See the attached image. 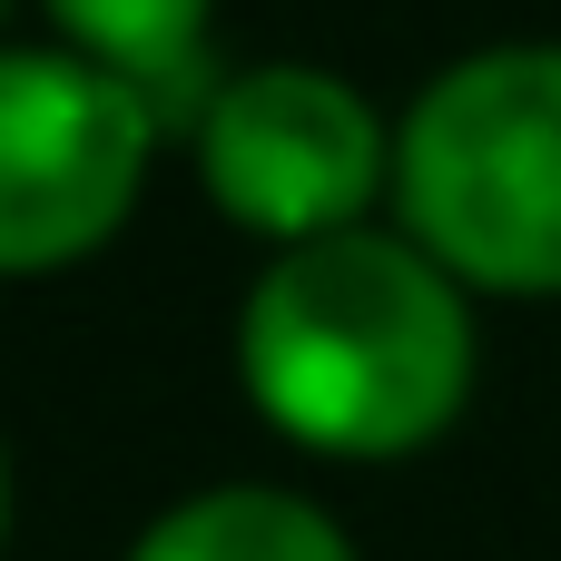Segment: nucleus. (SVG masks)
I'll list each match as a JSON object with an SVG mask.
<instances>
[{
    "label": "nucleus",
    "mask_w": 561,
    "mask_h": 561,
    "mask_svg": "<svg viewBox=\"0 0 561 561\" xmlns=\"http://www.w3.org/2000/svg\"><path fill=\"white\" fill-rule=\"evenodd\" d=\"M394 197L434 266L503 296H561V49L454 59L394 128Z\"/></svg>",
    "instance_id": "obj_2"
},
{
    "label": "nucleus",
    "mask_w": 561,
    "mask_h": 561,
    "mask_svg": "<svg viewBox=\"0 0 561 561\" xmlns=\"http://www.w3.org/2000/svg\"><path fill=\"white\" fill-rule=\"evenodd\" d=\"M158 108L138 79L59 49H0V266H59L99 247L148 168Z\"/></svg>",
    "instance_id": "obj_3"
},
{
    "label": "nucleus",
    "mask_w": 561,
    "mask_h": 561,
    "mask_svg": "<svg viewBox=\"0 0 561 561\" xmlns=\"http://www.w3.org/2000/svg\"><path fill=\"white\" fill-rule=\"evenodd\" d=\"M128 561H355V542L306 493L217 483V493H187L178 513H158Z\"/></svg>",
    "instance_id": "obj_5"
},
{
    "label": "nucleus",
    "mask_w": 561,
    "mask_h": 561,
    "mask_svg": "<svg viewBox=\"0 0 561 561\" xmlns=\"http://www.w3.org/2000/svg\"><path fill=\"white\" fill-rule=\"evenodd\" d=\"M49 10L79 30V49H89L99 69L138 79L148 108H158V79H187V69H197L207 0H49Z\"/></svg>",
    "instance_id": "obj_6"
},
{
    "label": "nucleus",
    "mask_w": 561,
    "mask_h": 561,
    "mask_svg": "<svg viewBox=\"0 0 561 561\" xmlns=\"http://www.w3.org/2000/svg\"><path fill=\"white\" fill-rule=\"evenodd\" d=\"M0 533H10V473H0Z\"/></svg>",
    "instance_id": "obj_7"
},
{
    "label": "nucleus",
    "mask_w": 561,
    "mask_h": 561,
    "mask_svg": "<svg viewBox=\"0 0 561 561\" xmlns=\"http://www.w3.org/2000/svg\"><path fill=\"white\" fill-rule=\"evenodd\" d=\"M197 168H207L217 207H237L247 227L306 247V237L355 227V207L375 197L385 118L335 69H306V59L237 69L197 108Z\"/></svg>",
    "instance_id": "obj_4"
},
{
    "label": "nucleus",
    "mask_w": 561,
    "mask_h": 561,
    "mask_svg": "<svg viewBox=\"0 0 561 561\" xmlns=\"http://www.w3.org/2000/svg\"><path fill=\"white\" fill-rule=\"evenodd\" d=\"M237 365L276 434L316 454H414L473 394V316L414 237L335 227L247 286Z\"/></svg>",
    "instance_id": "obj_1"
}]
</instances>
